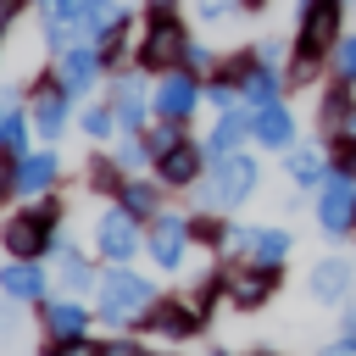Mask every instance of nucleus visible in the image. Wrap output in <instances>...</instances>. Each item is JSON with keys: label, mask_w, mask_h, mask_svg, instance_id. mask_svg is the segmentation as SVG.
<instances>
[{"label": "nucleus", "mask_w": 356, "mask_h": 356, "mask_svg": "<svg viewBox=\"0 0 356 356\" xmlns=\"http://www.w3.org/2000/svg\"><path fill=\"white\" fill-rule=\"evenodd\" d=\"M61 222H67L61 189L0 211V256L6 261H50L56 245H61Z\"/></svg>", "instance_id": "obj_1"}, {"label": "nucleus", "mask_w": 356, "mask_h": 356, "mask_svg": "<svg viewBox=\"0 0 356 356\" xmlns=\"http://www.w3.org/2000/svg\"><path fill=\"white\" fill-rule=\"evenodd\" d=\"M189 22L178 6H139V39H134V72L145 78H161L172 67H184V50H189Z\"/></svg>", "instance_id": "obj_2"}, {"label": "nucleus", "mask_w": 356, "mask_h": 356, "mask_svg": "<svg viewBox=\"0 0 356 356\" xmlns=\"http://www.w3.org/2000/svg\"><path fill=\"white\" fill-rule=\"evenodd\" d=\"M156 300V284L134 267H106L100 284H95V323L106 328H134Z\"/></svg>", "instance_id": "obj_3"}, {"label": "nucleus", "mask_w": 356, "mask_h": 356, "mask_svg": "<svg viewBox=\"0 0 356 356\" xmlns=\"http://www.w3.org/2000/svg\"><path fill=\"white\" fill-rule=\"evenodd\" d=\"M256 178H261L256 156H245V150L217 156V161L206 167V178H200V206H211V211H234V206H245V200L256 195Z\"/></svg>", "instance_id": "obj_4"}, {"label": "nucleus", "mask_w": 356, "mask_h": 356, "mask_svg": "<svg viewBox=\"0 0 356 356\" xmlns=\"http://www.w3.org/2000/svg\"><path fill=\"white\" fill-rule=\"evenodd\" d=\"M339 39H345V0H306L295 17V56L328 61Z\"/></svg>", "instance_id": "obj_5"}, {"label": "nucleus", "mask_w": 356, "mask_h": 356, "mask_svg": "<svg viewBox=\"0 0 356 356\" xmlns=\"http://www.w3.org/2000/svg\"><path fill=\"white\" fill-rule=\"evenodd\" d=\"M89 245L106 267H128L139 250H145V222H134L117 200H106V211L89 222Z\"/></svg>", "instance_id": "obj_6"}, {"label": "nucleus", "mask_w": 356, "mask_h": 356, "mask_svg": "<svg viewBox=\"0 0 356 356\" xmlns=\"http://www.w3.org/2000/svg\"><path fill=\"white\" fill-rule=\"evenodd\" d=\"M200 328H206V312H200L189 295H156L150 312L134 323V334H156V339H167V345H184V339H195Z\"/></svg>", "instance_id": "obj_7"}, {"label": "nucleus", "mask_w": 356, "mask_h": 356, "mask_svg": "<svg viewBox=\"0 0 356 356\" xmlns=\"http://www.w3.org/2000/svg\"><path fill=\"white\" fill-rule=\"evenodd\" d=\"M200 100H206V78H195L184 67H172V72H161L150 83V117L156 122H184L189 128V117L200 111Z\"/></svg>", "instance_id": "obj_8"}, {"label": "nucleus", "mask_w": 356, "mask_h": 356, "mask_svg": "<svg viewBox=\"0 0 356 356\" xmlns=\"http://www.w3.org/2000/svg\"><path fill=\"white\" fill-rule=\"evenodd\" d=\"M189 245H195L189 217H178V211H156V217L145 222V256H150L161 273H178L184 256H189Z\"/></svg>", "instance_id": "obj_9"}, {"label": "nucleus", "mask_w": 356, "mask_h": 356, "mask_svg": "<svg viewBox=\"0 0 356 356\" xmlns=\"http://www.w3.org/2000/svg\"><path fill=\"white\" fill-rule=\"evenodd\" d=\"M278 289V267H261V261H222V295L234 312H256L267 306Z\"/></svg>", "instance_id": "obj_10"}, {"label": "nucleus", "mask_w": 356, "mask_h": 356, "mask_svg": "<svg viewBox=\"0 0 356 356\" xmlns=\"http://www.w3.org/2000/svg\"><path fill=\"white\" fill-rule=\"evenodd\" d=\"M106 100H111L122 134H145V128L156 122V117H150V83H145V72H117V78H106Z\"/></svg>", "instance_id": "obj_11"}, {"label": "nucleus", "mask_w": 356, "mask_h": 356, "mask_svg": "<svg viewBox=\"0 0 356 356\" xmlns=\"http://www.w3.org/2000/svg\"><path fill=\"white\" fill-rule=\"evenodd\" d=\"M56 295V278H50V261H0V300H17V306H39Z\"/></svg>", "instance_id": "obj_12"}, {"label": "nucleus", "mask_w": 356, "mask_h": 356, "mask_svg": "<svg viewBox=\"0 0 356 356\" xmlns=\"http://www.w3.org/2000/svg\"><path fill=\"white\" fill-rule=\"evenodd\" d=\"M134 39H139V17L122 6L106 28H100V39H95V56H100V67H106V78H117V72H134Z\"/></svg>", "instance_id": "obj_13"}, {"label": "nucleus", "mask_w": 356, "mask_h": 356, "mask_svg": "<svg viewBox=\"0 0 356 356\" xmlns=\"http://www.w3.org/2000/svg\"><path fill=\"white\" fill-rule=\"evenodd\" d=\"M206 167H211V156H206V145H200V139H178L167 156H156V161H150V172H156L167 189H195V184L206 178Z\"/></svg>", "instance_id": "obj_14"}, {"label": "nucleus", "mask_w": 356, "mask_h": 356, "mask_svg": "<svg viewBox=\"0 0 356 356\" xmlns=\"http://www.w3.org/2000/svg\"><path fill=\"white\" fill-rule=\"evenodd\" d=\"M33 312H39V334L44 339H83L89 323H95V312L83 306V295H50Z\"/></svg>", "instance_id": "obj_15"}, {"label": "nucleus", "mask_w": 356, "mask_h": 356, "mask_svg": "<svg viewBox=\"0 0 356 356\" xmlns=\"http://www.w3.org/2000/svg\"><path fill=\"white\" fill-rule=\"evenodd\" d=\"M56 72H61V89H67L78 106L89 100V89L106 83V67H100L95 44H72V50H61V56H56Z\"/></svg>", "instance_id": "obj_16"}, {"label": "nucleus", "mask_w": 356, "mask_h": 356, "mask_svg": "<svg viewBox=\"0 0 356 356\" xmlns=\"http://www.w3.org/2000/svg\"><path fill=\"white\" fill-rule=\"evenodd\" d=\"M61 178H67V167H61L56 145H33V150L22 156V172H17V200L50 195V189H61Z\"/></svg>", "instance_id": "obj_17"}, {"label": "nucleus", "mask_w": 356, "mask_h": 356, "mask_svg": "<svg viewBox=\"0 0 356 356\" xmlns=\"http://www.w3.org/2000/svg\"><path fill=\"white\" fill-rule=\"evenodd\" d=\"M317 222H323V234H345V228H356V178H345V172H328V178H323Z\"/></svg>", "instance_id": "obj_18"}, {"label": "nucleus", "mask_w": 356, "mask_h": 356, "mask_svg": "<svg viewBox=\"0 0 356 356\" xmlns=\"http://www.w3.org/2000/svg\"><path fill=\"white\" fill-rule=\"evenodd\" d=\"M56 267H50V278H56V289L61 295H95V284H100V267L61 234V245H56V256H50Z\"/></svg>", "instance_id": "obj_19"}, {"label": "nucleus", "mask_w": 356, "mask_h": 356, "mask_svg": "<svg viewBox=\"0 0 356 356\" xmlns=\"http://www.w3.org/2000/svg\"><path fill=\"white\" fill-rule=\"evenodd\" d=\"M228 245L239 250V261H261V267H284V256H289L284 228H234Z\"/></svg>", "instance_id": "obj_20"}, {"label": "nucleus", "mask_w": 356, "mask_h": 356, "mask_svg": "<svg viewBox=\"0 0 356 356\" xmlns=\"http://www.w3.org/2000/svg\"><path fill=\"white\" fill-rule=\"evenodd\" d=\"M250 139L267 145V150H295V111H289L284 100L250 111Z\"/></svg>", "instance_id": "obj_21"}, {"label": "nucleus", "mask_w": 356, "mask_h": 356, "mask_svg": "<svg viewBox=\"0 0 356 356\" xmlns=\"http://www.w3.org/2000/svg\"><path fill=\"white\" fill-rule=\"evenodd\" d=\"M128 184V167L117 161V150H106V145H95L89 156H83V189L89 195H100V200H117V189Z\"/></svg>", "instance_id": "obj_22"}, {"label": "nucleus", "mask_w": 356, "mask_h": 356, "mask_svg": "<svg viewBox=\"0 0 356 356\" xmlns=\"http://www.w3.org/2000/svg\"><path fill=\"white\" fill-rule=\"evenodd\" d=\"M350 117H356V83L334 78V83L323 89V100H317V128H323L328 139H339V134L350 128Z\"/></svg>", "instance_id": "obj_23"}, {"label": "nucleus", "mask_w": 356, "mask_h": 356, "mask_svg": "<svg viewBox=\"0 0 356 356\" xmlns=\"http://www.w3.org/2000/svg\"><path fill=\"white\" fill-rule=\"evenodd\" d=\"M161 195H167V184H161L156 172H150V178H139V172H128V184L117 189V206H122V211H128L134 222H150L156 211H167V206H161Z\"/></svg>", "instance_id": "obj_24"}, {"label": "nucleus", "mask_w": 356, "mask_h": 356, "mask_svg": "<svg viewBox=\"0 0 356 356\" xmlns=\"http://www.w3.org/2000/svg\"><path fill=\"white\" fill-rule=\"evenodd\" d=\"M245 139H250V106H234V111H217V122H211V134H206L200 145H206V156L217 161V156H234Z\"/></svg>", "instance_id": "obj_25"}, {"label": "nucleus", "mask_w": 356, "mask_h": 356, "mask_svg": "<svg viewBox=\"0 0 356 356\" xmlns=\"http://www.w3.org/2000/svg\"><path fill=\"white\" fill-rule=\"evenodd\" d=\"M72 128H78L89 145H111V139L122 134V128H117V111H111V100H106V95H100V100H83Z\"/></svg>", "instance_id": "obj_26"}, {"label": "nucleus", "mask_w": 356, "mask_h": 356, "mask_svg": "<svg viewBox=\"0 0 356 356\" xmlns=\"http://www.w3.org/2000/svg\"><path fill=\"white\" fill-rule=\"evenodd\" d=\"M273 100H284V67L256 61V72H250V78H245V89H239V106L261 111V106H273Z\"/></svg>", "instance_id": "obj_27"}, {"label": "nucleus", "mask_w": 356, "mask_h": 356, "mask_svg": "<svg viewBox=\"0 0 356 356\" xmlns=\"http://www.w3.org/2000/svg\"><path fill=\"white\" fill-rule=\"evenodd\" d=\"M350 284H356V273H350V261H339V256H328V261L312 267V295H317V300H345Z\"/></svg>", "instance_id": "obj_28"}, {"label": "nucleus", "mask_w": 356, "mask_h": 356, "mask_svg": "<svg viewBox=\"0 0 356 356\" xmlns=\"http://www.w3.org/2000/svg\"><path fill=\"white\" fill-rule=\"evenodd\" d=\"M284 172H289V184H300V189H312V184H323L328 172H323V156L317 150H284Z\"/></svg>", "instance_id": "obj_29"}, {"label": "nucleus", "mask_w": 356, "mask_h": 356, "mask_svg": "<svg viewBox=\"0 0 356 356\" xmlns=\"http://www.w3.org/2000/svg\"><path fill=\"white\" fill-rule=\"evenodd\" d=\"M189 234H195V245H228V239H234V228H228L222 217H211V211L189 217Z\"/></svg>", "instance_id": "obj_30"}, {"label": "nucleus", "mask_w": 356, "mask_h": 356, "mask_svg": "<svg viewBox=\"0 0 356 356\" xmlns=\"http://www.w3.org/2000/svg\"><path fill=\"white\" fill-rule=\"evenodd\" d=\"M17 172H22V156L0 145V211H11V200H17Z\"/></svg>", "instance_id": "obj_31"}, {"label": "nucleus", "mask_w": 356, "mask_h": 356, "mask_svg": "<svg viewBox=\"0 0 356 356\" xmlns=\"http://www.w3.org/2000/svg\"><path fill=\"white\" fill-rule=\"evenodd\" d=\"M39 356H100V339H39Z\"/></svg>", "instance_id": "obj_32"}, {"label": "nucleus", "mask_w": 356, "mask_h": 356, "mask_svg": "<svg viewBox=\"0 0 356 356\" xmlns=\"http://www.w3.org/2000/svg\"><path fill=\"white\" fill-rule=\"evenodd\" d=\"M328 67H334V78H345V83H356V33H345V39L334 44V56H328Z\"/></svg>", "instance_id": "obj_33"}, {"label": "nucleus", "mask_w": 356, "mask_h": 356, "mask_svg": "<svg viewBox=\"0 0 356 356\" xmlns=\"http://www.w3.org/2000/svg\"><path fill=\"white\" fill-rule=\"evenodd\" d=\"M211 67H217V50H211V44H200V39H189V50H184V72L211 78Z\"/></svg>", "instance_id": "obj_34"}, {"label": "nucleus", "mask_w": 356, "mask_h": 356, "mask_svg": "<svg viewBox=\"0 0 356 356\" xmlns=\"http://www.w3.org/2000/svg\"><path fill=\"white\" fill-rule=\"evenodd\" d=\"M33 11V0H0V50H6V39H11V28L22 22Z\"/></svg>", "instance_id": "obj_35"}, {"label": "nucleus", "mask_w": 356, "mask_h": 356, "mask_svg": "<svg viewBox=\"0 0 356 356\" xmlns=\"http://www.w3.org/2000/svg\"><path fill=\"white\" fill-rule=\"evenodd\" d=\"M100 356H156V350L139 345L134 334H117V339H100Z\"/></svg>", "instance_id": "obj_36"}, {"label": "nucleus", "mask_w": 356, "mask_h": 356, "mask_svg": "<svg viewBox=\"0 0 356 356\" xmlns=\"http://www.w3.org/2000/svg\"><path fill=\"white\" fill-rule=\"evenodd\" d=\"M334 172L356 178V139H350V134H339V139H334Z\"/></svg>", "instance_id": "obj_37"}, {"label": "nucleus", "mask_w": 356, "mask_h": 356, "mask_svg": "<svg viewBox=\"0 0 356 356\" xmlns=\"http://www.w3.org/2000/svg\"><path fill=\"white\" fill-rule=\"evenodd\" d=\"M17 334H22V312H17V300H6L0 306V345H17Z\"/></svg>", "instance_id": "obj_38"}, {"label": "nucleus", "mask_w": 356, "mask_h": 356, "mask_svg": "<svg viewBox=\"0 0 356 356\" xmlns=\"http://www.w3.org/2000/svg\"><path fill=\"white\" fill-rule=\"evenodd\" d=\"M195 11H200V22H222L228 11H239V0H195Z\"/></svg>", "instance_id": "obj_39"}, {"label": "nucleus", "mask_w": 356, "mask_h": 356, "mask_svg": "<svg viewBox=\"0 0 356 356\" xmlns=\"http://www.w3.org/2000/svg\"><path fill=\"white\" fill-rule=\"evenodd\" d=\"M323 356H356V334H345V339H339V345H328Z\"/></svg>", "instance_id": "obj_40"}, {"label": "nucleus", "mask_w": 356, "mask_h": 356, "mask_svg": "<svg viewBox=\"0 0 356 356\" xmlns=\"http://www.w3.org/2000/svg\"><path fill=\"white\" fill-rule=\"evenodd\" d=\"M72 0H33V11H67Z\"/></svg>", "instance_id": "obj_41"}, {"label": "nucleus", "mask_w": 356, "mask_h": 356, "mask_svg": "<svg viewBox=\"0 0 356 356\" xmlns=\"http://www.w3.org/2000/svg\"><path fill=\"white\" fill-rule=\"evenodd\" d=\"M273 0H239V11H267Z\"/></svg>", "instance_id": "obj_42"}, {"label": "nucleus", "mask_w": 356, "mask_h": 356, "mask_svg": "<svg viewBox=\"0 0 356 356\" xmlns=\"http://www.w3.org/2000/svg\"><path fill=\"white\" fill-rule=\"evenodd\" d=\"M345 134H350V139H356V117H350V128H345Z\"/></svg>", "instance_id": "obj_43"}, {"label": "nucleus", "mask_w": 356, "mask_h": 356, "mask_svg": "<svg viewBox=\"0 0 356 356\" xmlns=\"http://www.w3.org/2000/svg\"><path fill=\"white\" fill-rule=\"evenodd\" d=\"M150 6H178V0H150Z\"/></svg>", "instance_id": "obj_44"}, {"label": "nucleus", "mask_w": 356, "mask_h": 356, "mask_svg": "<svg viewBox=\"0 0 356 356\" xmlns=\"http://www.w3.org/2000/svg\"><path fill=\"white\" fill-rule=\"evenodd\" d=\"M250 356H273V350H250Z\"/></svg>", "instance_id": "obj_45"}, {"label": "nucleus", "mask_w": 356, "mask_h": 356, "mask_svg": "<svg viewBox=\"0 0 356 356\" xmlns=\"http://www.w3.org/2000/svg\"><path fill=\"white\" fill-rule=\"evenodd\" d=\"M211 356H228V350H211Z\"/></svg>", "instance_id": "obj_46"}, {"label": "nucleus", "mask_w": 356, "mask_h": 356, "mask_svg": "<svg viewBox=\"0 0 356 356\" xmlns=\"http://www.w3.org/2000/svg\"><path fill=\"white\" fill-rule=\"evenodd\" d=\"M0 122H6V106H0Z\"/></svg>", "instance_id": "obj_47"}, {"label": "nucleus", "mask_w": 356, "mask_h": 356, "mask_svg": "<svg viewBox=\"0 0 356 356\" xmlns=\"http://www.w3.org/2000/svg\"><path fill=\"white\" fill-rule=\"evenodd\" d=\"M156 356H167V350H156Z\"/></svg>", "instance_id": "obj_48"}]
</instances>
